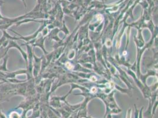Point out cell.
Returning <instances> with one entry per match:
<instances>
[{
  "label": "cell",
  "mask_w": 158,
  "mask_h": 118,
  "mask_svg": "<svg viewBox=\"0 0 158 118\" xmlns=\"http://www.w3.org/2000/svg\"><path fill=\"white\" fill-rule=\"evenodd\" d=\"M10 118H20V117L16 112H12L10 115Z\"/></svg>",
  "instance_id": "7a4b0ae2"
},
{
  "label": "cell",
  "mask_w": 158,
  "mask_h": 118,
  "mask_svg": "<svg viewBox=\"0 0 158 118\" xmlns=\"http://www.w3.org/2000/svg\"><path fill=\"white\" fill-rule=\"evenodd\" d=\"M7 58H8V57L7 56L5 58V60H4V64H3V65L1 67V68H0V69L1 70H3V71H8V70L7 69V68H6V63H7Z\"/></svg>",
  "instance_id": "6da1fadb"
},
{
  "label": "cell",
  "mask_w": 158,
  "mask_h": 118,
  "mask_svg": "<svg viewBox=\"0 0 158 118\" xmlns=\"http://www.w3.org/2000/svg\"><path fill=\"white\" fill-rule=\"evenodd\" d=\"M22 1H23V2H24V3L25 4V2H24V0H22Z\"/></svg>",
  "instance_id": "3957f363"
}]
</instances>
